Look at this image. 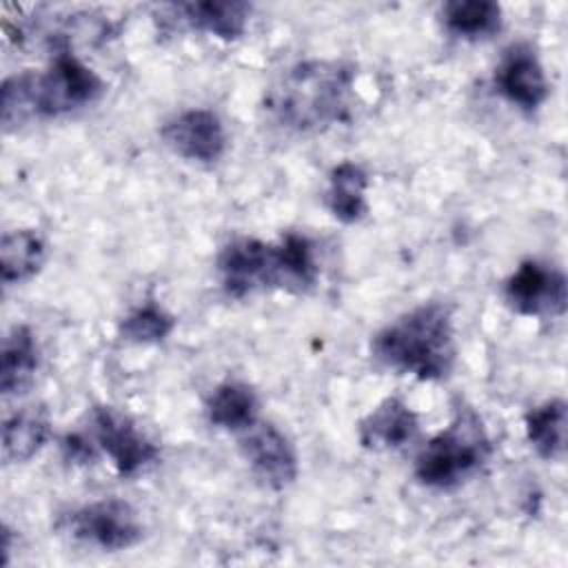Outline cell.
Instances as JSON below:
<instances>
[{"label": "cell", "instance_id": "1", "mask_svg": "<svg viewBox=\"0 0 568 568\" xmlns=\"http://www.w3.org/2000/svg\"><path fill=\"white\" fill-rule=\"evenodd\" d=\"M357 67L346 60L311 58L282 71L264 93L262 109L286 133L308 135L346 122L355 102Z\"/></svg>", "mask_w": 568, "mask_h": 568}, {"label": "cell", "instance_id": "2", "mask_svg": "<svg viewBox=\"0 0 568 568\" xmlns=\"http://www.w3.org/2000/svg\"><path fill=\"white\" fill-rule=\"evenodd\" d=\"M215 268L224 293L235 300L264 288L306 293L320 277L315 242L295 231L277 242L233 237L220 248Z\"/></svg>", "mask_w": 568, "mask_h": 568}, {"label": "cell", "instance_id": "3", "mask_svg": "<svg viewBox=\"0 0 568 568\" xmlns=\"http://www.w3.org/2000/svg\"><path fill=\"white\" fill-rule=\"evenodd\" d=\"M371 355L384 368L419 382L446 379L457 359L453 306L439 300L413 306L373 335Z\"/></svg>", "mask_w": 568, "mask_h": 568}, {"label": "cell", "instance_id": "4", "mask_svg": "<svg viewBox=\"0 0 568 568\" xmlns=\"http://www.w3.org/2000/svg\"><path fill=\"white\" fill-rule=\"evenodd\" d=\"M493 444L481 417L459 406L450 424L439 430L415 457V479L433 490H453L475 477L490 459Z\"/></svg>", "mask_w": 568, "mask_h": 568}, {"label": "cell", "instance_id": "5", "mask_svg": "<svg viewBox=\"0 0 568 568\" xmlns=\"http://www.w3.org/2000/svg\"><path fill=\"white\" fill-rule=\"evenodd\" d=\"M104 80L69 49H58L47 71H36V118H58L98 102Z\"/></svg>", "mask_w": 568, "mask_h": 568}, {"label": "cell", "instance_id": "6", "mask_svg": "<svg viewBox=\"0 0 568 568\" xmlns=\"http://www.w3.org/2000/svg\"><path fill=\"white\" fill-rule=\"evenodd\" d=\"M64 530L80 544L104 552L129 550L144 539V524L133 504L120 497H102L64 515Z\"/></svg>", "mask_w": 568, "mask_h": 568}, {"label": "cell", "instance_id": "7", "mask_svg": "<svg viewBox=\"0 0 568 568\" xmlns=\"http://www.w3.org/2000/svg\"><path fill=\"white\" fill-rule=\"evenodd\" d=\"M91 439L111 459L120 477H135L160 457L158 444L126 413L113 406H93Z\"/></svg>", "mask_w": 568, "mask_h": 568}, {"label": "cell", "instance_id": "8", "mask_svg": "<svg viewBox=\"0 0 568 568\" xmlns=\"http://www.w3.org/2000/svg\"><path fill=\"white\" fill-rule=\"evenodd\" d=\"M504 302L524 317H559L568 304L566 273L541 260H524L504 282Z\"/></svg>", "mask_w": 568, "mask_h": 568}, {"label": "cell", "instance_id": "9", "mask_svg": "<svg viewBox=\"0 0 568 568\" xmlns=\"http://www.w3.org/2000/svg\"><path fill=\"white\" fill-rule=\"evenodd\" d=\"M240 453L253 475L271 490H284L300 475L297 450L291 439L271 422H255L240 437Z\"/></svg>", "mask_w": 568, "mask_h": 568}, {"label": "cell", "instance_id": "10", "mask_svg": "<svg viewBox=\"0 0 568 568\" xmlns=\"http://www.w3.org/2000/svg\"><path fill=\"white\" fill-rule=\"evenodd\" d=\"M160 138L178 158L195 164H215L226 151V129L211 109H186L160 126Z\"/></svg>", "mask_w": 568, "mask_h": 568}, {"label": "cell", "instance_id": "11", "mask_svg": "<svg viewBox=\"0 0 568 568\" xmlns=\"http://www.w3.org/2000/svg\"><path fill=\"white\" fill-rule=\"evenodd\" d=\"M493 84L506 102L526 113L537 111L550 95L544 64L530 42H513L501 53Z\"/></svg>", "mask_w": 568, "mask_h": 568}, {"label": "cell", "instance_id": "12", "mask_svg": "<svg viewBox=\"0 0 568 568\" xmlns=\"http://www.w3.org/2000/svg\"><path fill=\"white\" fill-rule=\"evenodd\" d=\"M419 433L417 413L402 397H386L357 422V442L364 450L388 453L408 446Z\"/></svg>", "mask_w": 568, "mask_h": 568}, {"label": "cell", "instance_id": "13", "mask_svg": "<svg viewBox=\"0 0 568 568\" xmlns=\"http://www.w3.org/2000/svg\"><path fill=\"white\" fill-rule=\"evenodd\" d=\"M164 11H169L171 22H180L186 29L233 42L244 36L253 4L242 0H193L169 4Z\"/></svg>", "mask_w": 568, "mask_h": 568}, {"label": "cell", "instance_id": "14", "mask_svg": "<svg viewBox=\"0 0 568 568\" xmlns=\"http://www.w3.org/2000/svg\"><path fill=\"white\" fill-rule=\"evenodd\" d=\"M40 368L38 337L27 324H13L2 337L0 390L4 397L22 395Z\"/></svg>", "mask_w": 568, "mask_h": 568}, {"label": "cell", "instance_id": "15", "mask_svg": "<svg viewBox=\"0 0 568 568\" xmlns=\"http://www.w3.org/2000/svg\"><path fill=\"white\" fill-rule=\"evenodd\" d=\"M368 173L353 160L337 162L328 171V186L324 191V204L328 213L342 224H357L368 213L366 202Z\"/></svg>", "mask_w": 568, "mask_h": 568}, {"label": "cell", "instance_id": "16", "mask_svg": "<svg viewBox=\"0 0 568 568\" xmlns=\"http://www.w3.org/2000/svg\"><path fill=\"white\" fill-rule=\"evenodd\" d=\"M204 413L211 426L229 433H244L257 422L260 399L246 382L226 379L209 393Z\"/></svg>", "mask_w": 568, "mask_h": 568}, {"label": "cell", "instance_id": "17", "mask_svg": "<svg viewBox=\"0 0 568 568\" xmlns=\"http://www.w3.org/2000/svg\"><path fill=\"white\" fill-rule=\"evenodd\" d=\"M51 439V417L44 406H24L2 424V457L7 464L33 459Z\"/></svg>", "mask_w": 568, "mask_h": 568}, {"label": "cell", "instance_id": "18", "mask_svg": "<svg viewBox=\"0 0 568 568\" xmlns=\"http://www.w3.org/2000/svg\"><path fill=\"white\" fill-rule=\"evenodd\" d=\"M526 439L530 448L546 462H564L568 404L564 397H550L526 413Z\"/></svg>", "mask_w": 568, "mask_h": 568}, {"label": "cell", "instance_id": "19", "mask_svg": "<svg viewBox=\"0 0 568 568\" xmlns=\"http://www.w3.org/2000/svg\"><path fill=\"white\" fill-rule=\"evenodd\" d=\"M47 260V242L36 229L7 231L0 240V277L20 284L38 275Z\"/></svg>", "mask_w": 568, "mask_h": 568}, {"label": "cell", "instance_id": "20", "mask_svg": "<svg viewBox=\"0 0 568 568\" xmlns=\"http://www.w3.org/2000/svg\"><path fill=\"white\" fill-rule=\"evenodd\" d=\"M442 22L455 38L486 40L501 29L504 13L493 0H448L442 4Z\"/></svg>", "mask_w": 568, "mask_h": 568}, {"label": "cell", "instance_id": "21", "mask_svg": "<svg viewBox=\"0 0 568 568\" xmlns=\"http://www.w3.org/2000/svg\"><path fill=\"white\" fill-rule=\"evenodd\" d=\"M175 324H178V320L173 313H169L155 300H146V302L133 306L120 320L118 335H120V339H124L129 344L149 346V344L164 342L173 333Z\"/></svg>", "mask_w": 568, "mask_h": 568}, {"label": "cell", "instance_id": "22", "mask_svg": "<svg viewBox=\"0 0 568 568\" xmlns=\"http://www.w3.org/2000/svg\"><path fill=\"white\" fill-rule=\"evenodd\" d=\"M36 118V71L24 69L4 78L0 89V120L2 129L18 131Z\"/></svg>", "mask_w": 568, "mask_h": 568}, {"label": "cell", "instance_id": "23", "mask_svg": "<svg viewBox=\"0 0 568 568\" xmlns=\"http://www.w3.org/2000/svg\"><path fill=\"white\" fill-rule=\"evenodd\" d=\"M95 442L80 433H69L62 439V455L71 464H93L95 462Z\"/></svg>", "mask_w": 568, "mask_h": 568}]
</instances>
